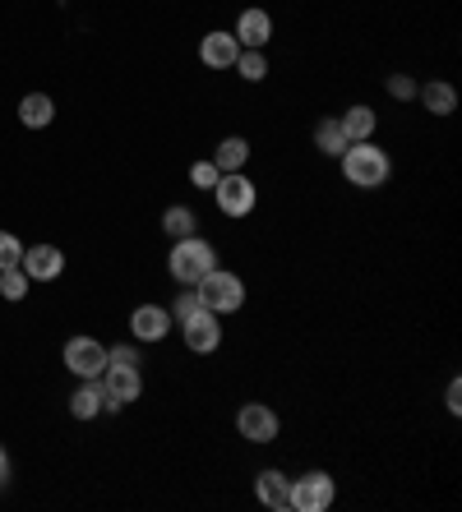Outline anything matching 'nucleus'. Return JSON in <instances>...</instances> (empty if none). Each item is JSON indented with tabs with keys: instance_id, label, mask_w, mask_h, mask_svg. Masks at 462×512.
<instances>
[{
	"instance_id": "f257e3e1",
	"label": "nucleus",
	"mask_w": 462,
	"mask_h": 512,
	"mask_svg": "<svg viewBox=\"0 0 462 512\" xmlns=\"http://www.w3.org/2000/svg\"><path fill=\"white\" fill-rule=\"evenodd\" d=\"M338 162H342V180L356 185V190H379V185H389V176H393V157L384 153L375 139L347 143V153H342Z\"/></svg>"
},
{
	"instance_id": "f03ea898",
	"label": "nucleus",
	"mask_w": 462,
	"mask_h": 512,
	"mask_svg": "<svg viewBox=\"0 0 462 512\" xmlns=\"http://www.w3.org/2000/svg\"><path fill=\"white\" fill-rule=\"evenodd\" d=\"M218 268V245L213 240H204L195 231V236H181L171 240V259H167V273L176 277L181 286H199L208 273Z\"/></svg>"
},
{
	"instance_id": "7ed1b4c3",
	"label": "nucleus",
	"mask_w": 462,
	"mask_h": 512,
	"mask_svg": "<svg viewBox=\"0 0 462 512\" xmlns=\"http://www.w3.org/2000/svg\"><path fill=\"white\" fill-rule=\"evenodd\" d=\"M195 291L204 296V310H213L218 319H222V314H236L245 305V282L236 273H227V268H213V273H208Z\"/></svg>"
},
{
	"instance_id": "20e7f679",
	"label": "nucleus",
	"mask_w": 462,
	"mask_h": 512,
	"mask_svg": "<svg viewBox=\"0 0 462 512\" xmlns=\"http://www.w3.org/2000/svg\"><path fill=\"white\" fill-rule=\"evenodd\" d=\"M213 199H218L222 217H250L255 213V203H259V190L245 171H222V180L213 185Z\"/></svg>"
},
{
	"instance_id": "39448f33",
	"label": "nucleus",
	"mask_w": 462,
	"mask_h": 512,
	"mask_svg": "<svg viewBox=\"0 0 462 512\" xmlns=\"http://www.w3.org/2000/svg\"><path fill=\"white\" fill-rule=\"evenodd\" d=\"M333 499H338V485L329 471H305L292 480V512H329Z\"/></svg>"
},
{
	"instance_id": "423d86ee",
	"label": "nucleus",
	"mask_w": 462,
	"mask_h": 512,
	"mask_svg": "<svg viewBox=\"0 0 462 512\" xmlns=\"http://www.w3.org/2000/svg\"><path fill=\"white\" fill-rule=\"evenodd\" d=\"M65 370L79 374V379H102V370H107V346L84 333L70 337V342H65Z\"/></svg>"
},
{
	"instance_id": "0eeeda50",
	"label": "nucleus",
	"mask_w": 462,
	"mask_h": 512,
	"mask_svg": "<svg viewBox=\"0 0 462 512\" xmlns=\"http://www.w3.org/2000/svg\"><path fill=\"white\" fill-rule=\"evenodd\" d=\"M278 429H282L278 411L264 406V402H245L241 411H236V434H241L245 443H273L278 439Z\"/></svg>"
},
{
	"instance_id": "6e6552de",
	"label": "nucleus",
	"mask_w": 462,
	"mask_h": 512,
	"mask_svg": "<svg viewBox=\"0 0 462 512\" xmlns=\"http://www.w3.org/2000/svg\"><path fill=\"white\" fill-rule=\"evenodd\" d=\"M102 393H107V406L102 411H121L125 402L144 393V370H130V365H107L102 370Z\"/></svg>"
},
{
	"instance_id": "1a4fd4ad",
	"label": "nucleus",
	"mask_w": 462,
	"mask_h": 512,
	"mask_svg": "<svg viewBox=\"0 0 462 512\" xmlns=\"http://www.w3.org/2000/svg\"><path fill=\"white\" fill-rule=\"evenodd\" d=\"M181 328H185V346H190L195 356H213V351L222 346V323H218V314L213 310L190 314Z\"/></svg>"
},
{
	"instance_id": "9d476101",
	"label": "nucleus",
	"mask_w": 462,
	"mask_h": 512,
	"mask_svg": "<svg viewBox=\"0 0 462 512\" xmlns=\"http://www.w3.org/2000/svg\"><path fill=\"white\" fill-rule=\"evenodd\" d=\"M19 268L28 273V282H56V277L65 273V254L56 250V245H28Z\"/></svg>"
},
{
	"instance_id": "9b49d317",
	"label": "nucleus",
	"mask_w": 462,
	"mask_h": 512,
	"mask_svg": "<svg viewBox=\"0 0 462 512\" xmlns=\"http://www.w3.org/2000/svg\"><path fill=\"white\" fill-rule=\"evenodd\" d=\"M255 499L264 503L268 512H292V480H287V471H259L255 476Z\"/></svg>"
},
{
	"instance_id": "f8f14e48",
	"label": "nucleus",
	"mask_w": 462,
	"mask_h": 512,
	"mask_svg": "<svg viewBox=\"0 0 462 512\" xmlns=\"http://www.w3.org/2000/svg\"><path fill=\"white\" fill-rule=\"evenodd\" d=\"M167 333H171V310H162V305H139V310L130 314L134 342H162Z\"/></svg>"
},
{
	"instance_id": "ddd939ff",
	"label": "nucleus",
	"mask_w": 462,
	"mask_h": 512,
	"mask_svg": "<svg viewBox=\"0 0 462 512\" xmlns=\"http://www.w3.org/2000/svg\"><path fill=\"white\" fill-rule=\"evenodd\" d=\"M236 56H241V42H236L231 33H222V28H213V33L199 42V60H204L208 70H231Z\"/></svg>"
},
{
	"instance_id": "4468645a",
	"label": "nucleus",
	"mask_w": 462,
	"mask_h": 512,
	"mask_svg": "<svg viewBox=\"0 0 462 512\" xmlns=\"http://www.w3.org/2000/svg\"><path fill=\"white\" fill-rule=\"evenodd\" d=\"M231 37H236L241 47L264 51V42L273 37V19H268V10H241V19H236V28H231Z\"/></svg>"
},
{
	"instance_id": "2eb2a0df",
	"label": "nucleus",
	"mask_w": 462,
	"mask_h": 512,
	"mask_svg": "<svg viewBox=\"0 0 462 512\" xmlns=\"http://www.w3.org/2000/svg\"><path fill=\"white\" fill-rule=\"evenodd\" d=\"M102 406H107L102 379H84V383H79V388L70 393V416H74V420H93V416H102Z\"/></svg>"
},
{
	"instance_id": "dca6fc26",
	"label": "nucleus",
	"mask_w": 462,
	"mask_h": 512,
	"mask_svg": "<svg viewBox=\"0 0 462 512\" xmlns=\"http://www.w3.org/2000/svg\"><path fill=\"white\" fill-rule=\"evenodd\" d=\"M416 97H421V107H426L430 116H453V111H458V88L444 84V79L421 84V88H416Z\"/></svg>"
},
{
	"instance_id": "f3484780",
	"label": "nucleus",
	"mask_w": 462,
	"mask_h": 512,
	"mask_svg": "<svg viewBox=\"0 0 462 512\" xmlns=\"http://www.w3.org/2000/svg\"><path fill=\"white\" fill-rule=\"evenodd\" d=\"M245 162H250V139H241V134H227L213 148V167L218 171H245Z\"/></svg>"
},
{
	"instance_id": "a211bd4d",
	"label": "nucleus",
	"mask_w": 462,
	"mask_h": 512,
	"mask_svg": "<svg viewBox=\"0 0 462 512\" xmlns=\"http://www.w3.org/2000/svg\"><path fill=\"white\" fill-rule=\"evenodd\" d=\"M51 116H56V102H51L47 93H28L24 102H19V120H24L28 130H47Z\"/></svg>"
},
{
	"instance_id": "6ab92c4d",
	"label": "nucleus",
	"mask_w": 462,
	"mask_h": 512,
	"mask_svg": "<svg viewBox=\"0 0 462 512\" xmlns=\"http://www.w3.org/2000/svg\"><path fill=\"white\" fill-rule=\"evenodd\" d=\"M342 130H347V139L352 143H361V139H375V125H379V116L370 107H347L342 111Z\"/></svg>"
},
{
	"instance_id": "aec40b11",
	"label": "nucleus",
	"mask_w": 462,
	"mask_h": 512,
	"mask_svg": "<svg viewBox=\"0 0 462 512\" xmlns=\"http://www.w3.org/2000/svg\"><path fill=\"white\" fill-rule=\"evenodd\" d=\"M347 143L352 139H347V130H342V120H319L315 125V148L324 157H342L347 153Z\"/></svg>"
},
{
	"instance_id": "412c9836",
	"label": "nucleus",
	"mask_w": 462,
	"mask_h": 512,
	"mask_svg": "<svg viewBox=\"0 0 462 512\" xmlns=\"http://www.w3.org/2000/svg\"><path fill=\"white\" fill-rule=\"evenodd\" d=\"M162 231H167L171 240L195 236V231H199V217H195V208H185V203H171L167 213H162Z\"/></svg>"
},
{
	"instance_id": "4be33fe9",
	"label": "nucleus",
	"mask_w": 462,
	"mask_h": 512,
	"mask_svg": "<svg viewBox=\"0 0 462 512\" xmlns=\"http://www.w3.org/2000/svg\"><path fill=\"white\" fill-rule=\"evenodd\" d=\"M231 70L241 74L245 84H264V79H268V56L259 47H241V56H236V65H231Z\"/></svg>"
},
{
	"instance_id": "5701e85b",
	"label": "nucleus",
	"mask_w": 462,
	"mask_h": 512,
	"mask_svg": "<svg viewBox=\"0 0 462 512\" xmlns=\"http://www.w3.org/2000/svg\"><path fill=\"white\" fill-rule=\"evenodd\" d=\"M0 296L10 300V305L28 296V273L19 268V263H14V268H0Z\"/></svg>"
},
{
	"instance_id": "b1692460",
	"label": "nucleus",
	"mask_w": 462,
	"mask_h": 512,
	"mask_svg": "<svg viewBox=\"0 0 462 512\" xmlns=\"http://www.w3.org/2000/svg\"><path fill=\"white\" fill-rule=\"evenodd\" d=\"M199 310H204V296H199L195 286H190V291H181V296H176V305H171V319L185 323L190 314H199Z\"/></svg>"
},
{
	"instance_id": "393cba45",
	"label": "nucleus",
	"mask_w": 462,
	"mask_h": 512,
	"mask_svg": "<svg viewBox=\"0 0 462 512\" xmlns=\"http://www.w3.org/2000/svg\"><path fill=\"white\" fill-rule=\"evenodd\" d=\"M107 365H130V370H144V356L134 342H121V346H107Z\"/></svg>"
},
{
	"instance_id": "a878e982",
	"label": "nucleus",
	"mask_w": 462,
	"mask_h": 512,
	"mask_svg": "<svg viewBox=\"0 0 462 512\" xmlns=\"http://www.w3.org/2000/svg\"><path fill=\"white\" fill-rule=\"evenodd\" d=\"M218 180H222V171L213 167V157H204V162H195V167H190V185H195V190H213Z\"/></svg>"
},
{
	"instance_id": "bb28decb",
	"label": "nucleus",
	"mask_w": 462,
	"mask_h": 512,
	"mask_svg": "<svg viewBox=\"0 0 462 512\" xmlns=\"http://www.w3.org/2000/svg\"><path fill=\"white\" fill-rule=\"evenodd\" d=\"M384 88H389V97H398V102H407V97H416V79L412 74H389V79H384Z\"/></svg>"
},
{
	"instance_id": "cd10ccee",
	"label": "nucleus",
	"mask_w": 462,
	"mask_h": 512,
	"mask_svg": "<svg viewBox=\"0 0 462 512\" xmlns=\"http://www.w3.org/2000/svg\"><path fill=\"white\" fill-rule=\"evenodd\" d=\"M19 259H24V245H19V236L0 231V268H14Z\"/></svg>"
},
{
	"instance_id": "c85d7f7f",
	"label": "nucleus",
	"mask_w": 462,
	"mask_h": 512,
	"mask_svg": "<svg viewBox=\"0 0 462 512\" xmlns=\"http://www.w3.org/2000/svg\"><path fill=\"white\" fill-rule=\"evenodd\" d=\"M444 402H449V416H462V383H458V379L449 383V393H444Z\"/></svg>"
},
{
	"instance_id": "c756f323",
	"label": "nucleus",
	"mask_w": 462,
	"mask_h": 512,
	"mask_svg": "<svg viewBox=\"0 0 462 512\" xmlns=\"http://www.w3.org/2000/svg\"><path fill=\"white\" fill-rule=\"evenodd\" d=\"M10 480V457H5V448H0V485Z\"/></svg>"
}]
</instances>
